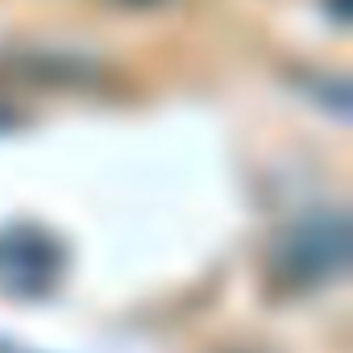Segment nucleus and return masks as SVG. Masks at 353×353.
Listing matches in <instances>:
<instances>
[{"instance_id":"obj_1","label":"nucleus","mask_w":353,"mask_h":353,"mask_svg":"<svg viewBox=\"0 0 353 353\" xmlns=\"http://www.w3.org/2000/svg\"><path fill=\"white\" fill-rule=\"evenodd\" d=\"M349 266V221L332 208L291 221L270 245V274L291 291H316Z\"/></svg>"},{"instance_id":"obj_2","label":"nucleus","mask_w":353,"mask_h":353,"mask_svg":"<svg viewBox=\"0 0 353 353\" xmlns=\"http://www.w3.org/2000/svg\"><path fill=\"white\" fill-rule=\"evenodd\" d=\"M63 245L38 225L0 229V291L17 299H42L63 279Z\"/></svg>"},{"instance_id":"obj_3","label":"nucleus","mask_w":353,"mask_h":353,"mask_svg":"<svg viewBox=\"0 0 353 353\" xmlns=\"http://www.w3.org/2000/svg\"><path fill=\"white\" fill-rule=\"evenodd\" d=\"M112 5H125V9H150V5H158V0H112Z\"/></svg>"},{"instance_id":"obj_4","label":"nucleus","mask_w":353,"mask_h":353,"mask_svg":"<svg viewBox=\"0 0 353 353\" xmlns=\"http://www.w3.org/2000/svg\"><path fill=\"white\" fill-rule=\"evenodd\" d=\"M9 125H17V112H9L5 104H0V129H9Z\"/></svg>"}]
</instances>
